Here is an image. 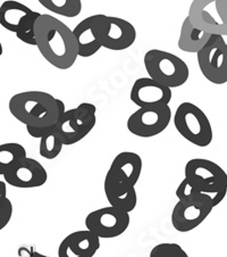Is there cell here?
I'll return each mask as SVG.
<instances>
[{
  "instance_id": "obj_7",
  "label": "cell",
  "mask_w": 227,
  "mask_h": 257,
  "mask_svg": "<svg viewBox=\"0 0 227 257\" xmlns=\"http://www.w3.org/2000/svg\"><path fill=\"white\" fill-rule=\"evenodd\" d=\"M97 123V107L82 102L75 108L64 113L56 124L65 146H72L83 140L93 130Z\"/></svg>"
},
{
  "instance_id": "obj_22",
  "label": "cell",
  "mask_w": 227,
  "mask_h": 257,
  "mask_svg": "<svg viewBox=\"0 0 227 257\" xmlns=\"http://www.w3.org/2000/svg\"><path fill=\"white\" fill-rule=\"evenodd\" d=\"M64 143L59 136L56 124L47 128L46 134L41 137L39 145V153L46 160H55L62 153Z\"/></svg>"
},
{
  "instance_id": "obj_15",
  "label": "cell",
  "mask_w": 227,
  "mask_h": 257,
  "mask_svg": "<svg viewBox=\"0 0 227 257\" xmlns=\"http://www.w3.org/2000/svg\"><path fill=\"white\" fill-rule=\"evenodd\" d=\"M172 97V89L151 78H140L136 80L130 93V99L139 108L169 105Z\"/></svg>"
},
{
  "instance_id": "obj_25",
  "label": "cell",
  "mask_w": 227,
  "mask_h": 257,
  "mask_svg": "<svg viewBox=\"0 0 227 257\" xmlns=\"http://www.w3.org/2000/svg\"><path fill=\"white\" fill-rule=\"evenodd\" d=\"M13 216V204L11 199L5 197H0V230L5 229V226L10 223Z\"/></svg>"
},
{
  "instance_id": "obj_10",
  "label": "cell",
  "mask_w": 227,
  "mask_h": 257,
  "mask_svg": "<svg viewBox=\"0 0 227 257\" xmlns=\"http://www.w3.org/2000/svg\"><path fill=\"white\" fill-rule=\"evenodd\" d=\"M187 16L196 28L227 36V0H193Z\"/></svg>"
},
{
  "instance_id": "obj_13",
  "label": "cell",
  "mask_w": 227,
  "mask_h": 257,
  "mask_svg": "<svg viewBox=\"0 0 227 257\" xmlns=\"http://www.w3.org/2000/svg\"><path fill=\"white\" fill-rule=\"evenodd\" d=\"M85 226L100 239H113L122 235L131 223L130 213L107 206L92 211L85 217Z\"/></svg>"
},
{
  "instance_id": "obj_24",
  "label": "cell",
  "mask_w": 227,
  "mask_h": 257,
  "mask_svg": "<svg viewBox=\"0 0 227 257\" xmlns=\"http://www.w3.org/2000/svg\"><path fill=\"white\" fill-rule=\"evenodd\" d=\"M150 257H190L183 248L174 242H162L150 251Z\"/></svg>"
},
{
  "instance_id": "obj_2",
  "label": "cell",
  "mask_w": 227,
  "mask_h": 257,
  "mask_svg": "<svg viewBox=\"0 0 227 257\" xmlns=\"http://www.w3.org/2000/svg\"><path fill=\"white\" fill-rule=\"evenodd\" d=\"M8 108L17 121L32 127L53 126L66 112L61 99L44 91L16 93L8 102Z\"/></svg>"
},
{
  "instance_id": "obj_9",
  "label": "cell",
  "mask_w": 227,
  "mask_h": 257,
  "mask_svg": "<svg viewBox=\"0 0 227 257\" xmlns=\"http://www.w3.org/2000/svg\"><path fill=\"white\" fill-rule=\"evenodd\" d=\"M196 58L201 73L209 82L217 85L227 82V42L224 37L212 34Z\"/></svg>"
},
{
  "instance_id": "obj_3",
  "label": "cell",
  "mask_w": 227,
  "mask_h": 257,
  "mask_svg": "<svg viewBox=\"0 0 227 257\" xmlns=\"http://www.w3.org/2000/svg\"><path fill=\"white\" fill-rule=\"evenodd\" d=\"M185 179L196 190L212 197L218 206L227 194V173L215 162L205 158H192L184 170Z\"/></svg>"
},
{
  "instance_id": "obj_6",
  "label": "cell",
  "mask_w": 227,
  "mask_h": 257,
  "mask_svg": "<svg viewBox=\"0 0 227 257\" xmlns=\"http://www.w3.org/2000/svg\"><path fill=\"white\" fill-rule=\"evenodd\" d=\"M40 16V13L15 0H7L0 6L2 27L15 33L21 41L30 46H37L36 23Z\"/></svg>"
},
{
  "instance_id": "obj_23",
  "label": "cell",
  "mask_w": 227,
  "mask_h": 257,
  "mask_svg": "<svg viewBox=\"0 0 227 257\" xmlns=\"http://www.w3.org/2000/svg\"><path fill=\"white\" fill-rule=\"evenodd\" d=\"M46 10L64 17H76L82 11L81 0H38Z\"/></svg>"
},
{
  "instance_id": "obj_8",
  "label": "cell",
  "mask_w": 227,
  "mask_h": 257,
  "mask_svg": "<svg viewBox=\"0 0 227 257\" xmlns=\"http://www.w3.org/2000/svg\"><path fill=\"white\" fill-rule=\"evenodd\" d=\"M215 208L212 197L199 192L188 199L177 200L172 212L173 228L185 233L198 228Z\"/></svg>"
},
{
  "instance_id": "obj_17",
  "label": "cell",
  "mask_w": 227,
  "mask_h": 257,
  "mask_svg": "<svg viewBox=\"0 0 227 257\" xmlns=\"http://www.w3.org/2000/svg\"><path fill=\"white\" fill-rule=\"evenodd\" d=\"M143 162L136 153L123 152L114 158L106 175L117 182L135 187L142 173Z\"/></svg>"
},
{
  "instance_id": "obj_20",
  "label": "cell",
  "mask_w": 227,
  "mask_h": 257,
  "mask_svg": "<svg viewBox=\"0 0 227 257\" xmlns=\"http://www.w3.org/2000/svg\"><path fill=\"white\" fill-rule=\"evenodd\" d=\"M211 36L212 34L192 24L188 16H186L185 20L183 21L181 33H179L177 42L178 48L182 51H185V53L198 54L209 41Z\"/></svg>"
},
{
  "instance_id": "obj_18",
  "label": "cell",
  "mask_w": 227,
  "mask_h": 257,
  "mask_svg": "<svg viewBox=\"0 0 227 257\" xmlns=\"http://www.w3.org/2000/svg\"><path fill=\"white\" fill-rule=\"evenodd\" d=\"M104 188L106 198L110 206L126 213L134 211L138 204V194H136L135 187L117 182L106 175Z\"/></svg>"
},
{
  "instance_id": "obj_16",
  "label": "cell",
  "mask_w": 227,
  "mask_h": 257,
  "mask_svg": "<svg viewBox=\"0 0 227 257\" xmlns=\"http://www.w3.org/2000/svg\"><path fill=\"white\" fill-rule=\"evenodd\" d=\"M100 248V238L91 231L80 230L63 239L58 247V257H93Z\"/></svg>"
},
{
  "instance_id": "obj_26",
  "label": "cell",
  "mask_w": 227,
  "mask_h": 257,
  "mask_svg": "<svg viewBox=\"0 0 227 257\" xmlns=\"http://www.w3.org/2000/svg\"><path fill=\"white\" fill-rule=\"evenodd\" d=\"M199 192L200 191L196 190L195 188L192 186L185 178H184L183 181L179 183V186L177 187L176 192H175V194H176V197L178 200H183V199L191 198V197L195 196L196 194H199Z\"/></svg>"
},
{
  "instance_id": "obj_19",
  "label": "cell",
  "mask_w": 227,
  "mask_h": 257,
  "mask_svg": "<svg viewBox=\"0 0 227 257\" xmlns=\"http://www.w3.org/2000/svg\"><path fill=\"white\" fill-rule=\"evenodd\" d=\"M98 14L89 16L81 21L73 30L79 46V56L88 58L93 56L102 48L96 32Z\"/></svg>"
},
{
  "instance_id": "obj_11",
  "label": "cell",
  "mask_w": 227,
  "mask_h": 257,
  "mask_svg": "<svg viewBox=\"0 0 227 257\" xmlns=\"http://www.w3.org/2000/svg\"><path fill=\"white\" fill-rule=\"evenodd\" d=\"M96 32L101 46L114 51L130 48L136 40V30L132 23L116 16L98 14Z\"/></svg>"
},
{
  "instance_id": "obj_1",
  "label": "cell",
  "mask_w": 227,
  "mask_h": 257,
  "mask_svg": "<svg viewBox=\"0 0 227 257\" xmlns=\"http://www.w3.org/2000/svg\"><path fill=\"white\" fill-rule=\"evenodd\" d=\"M36 39L42 56L58 70H68L78 59L79 46L73 30L54 16L41 14L36 23Z\"/></svg>"
},
{
  "instance_id": "obj_5",
  "label": "cell",
  "mask_w": 227,
  "mask_h": 257,
  "mask_svg": "<svg viewBox=\"0 0 227 257\" xmlns=\"http://www.w3.org/2000/svg\"><path fill=\"white\" fill-rule=\"evenodd\" d=\"M174 125L179 135L198 147H208L213 139L211 123L202 109L192 102H182L174 115Z\"/></svg>"
},
{
  "instance_id": "obj_14",
  "label": "cell",
  "mask_w": 227,
  "mask_h": 257,
  "mask_svg": "<svg viewBox=\"0 0 227 257\" xmlns=\"http://www.w3.org/2000/svg\"><path fill=\"white\" fill-rule=\"evenodd\" d=\"M2 177L12 187L20 189H32L44 186L48 180V173L40 162L27 157Z\"/></svg>"
},
{
  "instance_id": "obj_12",
  "label": "cell",
  "mask_w": 227,
  "mask_h": 257,
  "mask_svg": "<svg viewBox=\"0 0 227 257\" xmlns=\"http://www.w3.org/2000/svg\"><path fill=\"white\" fill-rule=\"evenodd\" d=\"M172 119L169 105L140 107L127 119V130L140 138H152L164 132Z\"/></svg>"
},
{
  "instance_id": "obj_21",
  "label": "cell",
  "mask_w": 227,
  "mask_h": 257,
  "mask_svg": "<svg viewBox=\"0 0 227 257\" xmlns=\"http://www.w3.org/2000/svg\"><path fill=\"white\" fill-rule=\"evenodd\" d=\"M27 157V149L22 145L16 143L0 145V175L14 169Z\"/></svg>"
},
{
  "instance_id": "obj_27",
  "label": "cell",
  "mask_w": 227,
  "mask_h": 257,
  "mask_svg": "<svg viewBox=\"0 0 227 257\" xmlns=\"http://www.w3.org/2000/svg\"><path fill=\"white\" fill-rule=\"evenodd\" d=\"M31 257H50V256H47L44 254H40V252H32Z\"/></svg>"
},
{
  "instance_id": "obj_4",
  "label": "cell",
  "mask_w": 227,
  "mask_h": 257,
  "mask_svg": "<svg viewBox=\"0 0 227 257\" xmlns=\"http://www.w3.org/2000/svg\"><path fill=\"white\" fill-rule=\"evenodd\" d=\"M144 67L149 78L170 89L182 87L190 76L186 63L176 55L160 49H151L145 53Z\"/></svg>"
}]
</instances>
